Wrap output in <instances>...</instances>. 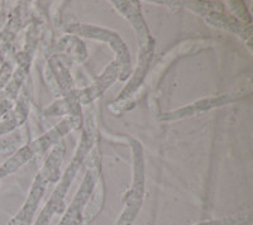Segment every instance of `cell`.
<instances>
[{
	"label": "cell",
	"instance_id": "6",
	"mask_svg": "<svg viewBox=\"0 0 253 225\" xmlns=\"http://www.w3.org/2000/svg\"><path fill=\"white\" fill-rule=\"evenodd\" d=\"M67 33L78 35L81 37L92 38V39L103 40L105 43H109L110 48L114 51L115 58L121 65L122 73L119 80L126 81L132 74V58H130L129 49L126 47V42L119 37L118 33L113 32L110 29L101 28L92 24H84V23H72L67 26Z\"/></svg>",
	"mask_w": 253,
	"mask_h": 225
},
{
	"label": "cell",
	"instance_id": "5",
	"mask_svg": "<svg viewBox=\"0 0 253 225\" xmlns=\"http://www.w3.org/2000/svg\"><path fill=\"white\" fill-rule=\"evenodd\" d=\"M133 153V184L124 199V209L115 225H132L142 208L144 195L143 148L137 139L130 138Z\"/></svg>",
	"mask_w": 253,
	"mask_h": 225
},
{
	"label": "cell",
	"instance_id": "8",
	"mask_svg": "<svg viewBox=\"0 0 253 225\" xmlns=\"http://www.w3.org/2000/svg\"><path fill=\"white\" fill-rule=\"evenodd\" d=\"M243 96H245V91H234V93H228L224 94V95L214 96V98L202 99V100L195 101L193 104H189L184 108L173 110V112H164L160 116V119L164 121H170L178 120V119L182 118H189V116L198 115V114H202V112H208L210 109H214V108H219L221 105H227L229 103H233V101L239 100Z\"/></svg>",
	"mask_w": 253,
	"mask_h": 225
},
{
	"label": "cell",
	"instance_id": "2",
	"mask_svg": "<svg viewBox=\"0 0 253 225\" xmlns=\"http://www.w3.org/2000/svg\"><path fill=\"white\" fill-rule=\"evenodd\" d=\"M94 143L95 125L91 121V116H89L86 119V121H85V125H84L83 137H81L78 150H76L75 154H74V158H72V161L70 162V165L66 167L62 177H60V182L57 184L53 192H52L51 199L48 200V202H47L46 206L43 208V210H42L41 215L38 217L35 225H48L51 219L53 218V215L62 211L63 201H65L67 191H69L72 181L75 179L79 168L81 167V165H83L85 158H86L87 153L91 150Z\"/></svg>",
	"mask_w": 253,
	"mask_h": 225
},
{
	"label": "cell",
	"instance_id": "13",
	"mask_svg": "<svg viewBox=\"0 0 253 225\" xmlns=\"http://www.w3.org/2000/svg\"><path fill=\"white\" fill-rule=\"evenodd\" d=\"M229 6L233 12V17H236L237 19L241 20L242 23L245 24H251V15L247 12V8H246L245 3L243 1H229Z\"/></svg>",
	"mask_w": 253,
	"mask_h": 225
},
{
	"label": "cell",
	"instance_id": "4",
	"mask_svg": "<svg viewBox=\"0 0 253 225\" xmlns=\"http://www.w3.org/2000/svg\"><path fill=\"white\" fill-rule=\"evenodd\" d=\"M81 127V118L78 116H66L61 120L56 127L46 132L40 138L35 139L29 145L19 148L10 158L6 159L3 165L0 166V179L17 172L22 166H24L28 161H31L37 154H43L53 145H57L63 136L71 130L78 129Z\"/></svg>",
	"mask_w": 253,
	"mask_h": 225
},
{
	"label": "cell",
	"instance_id": "14",
	"mask_svg": "<svg viewBox=\"0 0 253 225\" xmlns=\"http://www.w3.org/2000/svg\"><path fill=\"white\" fill-rule=\"evenodd\" d=\"M13 109V103L9 100H0V118Z\"/></svg>",
	"mask_w": 253,
	"mask_h": 225
},
{
	"label": "cell",
	"instance_id": "12",
	"mask_svg": "<svg viewBox=\"0 0 253 225\" xmlns=\"http://www.w3.org/2000/svg\"><path fill=\"white\" fill-rule=\"evenodd\" d=\"M251 213H242L224 218L220 220H207V222L198 223L195 225H245L251 222Z\"/></svg>",
	"mask_w": 253,
	"mask_h": 225
},
{
	"label": "cell",
	"instance_id": "10",
	"mask_svg": "<svg viewBox=\"0 0 253 225\" xmlns=\"http://www.w3.org/2000/svg\"><path fill=\"white\" fill-rule=\"evenodd\" d=\"M205 22L215 28L229 31L233 35L238 36L242 39L246 40L248 46H251V38H252V24L242 23L241 20L230 14L224 13H211V14L204 17Z\"/></svg>",
	"mask_w": 253,
	"mask_h": 225
},
{
	"label": "cell",
	"instance_id": "1",
	"mask_svg": "<svg viewBox=\"0 0 253 225\" xmlns=\"http://www.w3.org/2000/svg\"><path fill=\"white\" fill-rule=\"evenodd\" d=\"M114 8L123 15L124 18L129 20L134 29L137 39H138V64L134 70L133 77L130 78L129 84L126 85V89L119 94L117 101L124 100L128 96L132 95L135 90L138 89L143 82L147 75V71L150 69L151 61L153 58V51H155V39L151 36L150 29L147 26L146 20L142 15L141 4L139 1H113Z\"/></svg>",
	"mask_w": 253,
	"mask_h": 225
},
{
	"label": "cell",
	"instance_id": "9",
	"mask_svg": "<svg viewBox=\"0 0 253 225\" xmlns=\"http://www.w3.org/2000/svg\"><path fill=\"white\" fill-rule=\"evenodd\" d=\"M121 73L122 69L121 65L118 64V61L114 60L113 62H110L107 69L104 70V73L101 74L100 77H98V80L95 81L94 84L76 91L80 104L87 105L91 101H94L95 99H98L110 85L114 84L115 81L121 77Z\"/></svg>",
	"mask_w": 253,
	"mask_h": 225
},
{
	"label": "cell",
	"instance_id": "3",
	"mask_svg": "<svg viewBox=\"0 0 253 225\" xmlns=\"http://www.w3.org/2000/svg\"><path fill=\"white\" fill-rule=\"evenodd\" d=\"M65 152H66V147H65L63 142L53 146L51 154L44 161L43 167L41 168L40 172L37 173V176L33 180L31 191H29L27 200L24 201L23 208L20 209L19 213L9 222L8 225L32 224V220H33V217H35L36 211H37L41 200L43 197L47 185H48L49 182H56L60 180V166L62 163Z\"/></svg>",
	"mask_w": 253,
	"mask_h": 225
},
{
	"label": "cell",
	"instance_id": "11",
	"mask_svg": "<svg viewBox=\"0 0 253 225\" xmlns=\"http://www.w3.org/2000/svg\"><path fill=\"white\" fill-rule=\"evenodd\" d=\"M31 60L32 55L28 48H26L23 52L18 55V67L14 73L12 74L8 84L5 85V87H4L1 94H0V100H9L13 103L17 99L20 86H22L24 78H26L27 74H28Z\"/></svg>",
	"mask_w": 253,
	"mask_h": 225
},
{
	"label": "cell",
	"instance_id": "7",
	"mask_svg": "<svg viewBox=\"0 0 253 225\" xmlns=\"http://www.w3.org/2000/svg\"><path fill=\"white\" fill-rule=\"evenodd\" d=\"M99 176H100L99 167H91L86 171L71 205L65 211L58 225H84V211L90 196L94 192Z\"/></svg>",
	"mask_w": 253,
	"mask_h": 225
}]
</instances>
